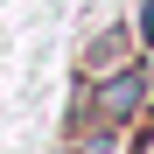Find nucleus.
<instances>
[{
  "mask_svg": "<svg viewBox=\"0 0 154 154\" xmlns=\"http://www.w3.org/2000/svg\"><path fill=\"white\" fill-rule=\"evenodd\" d=\"M133 98H140V77H119V84H112L105 98H98V112H112V119H119L126 105H133Z\"/></svg>",
  "mask_w": 154,
  "mask_h": 154,
  "instance_id": "1",
  "label": "nucleus"
},
{
  "mask_svg": "<svg viewBox=\"0 0 154 154\" xmlns=\"http://www.w3.org/2000/svg\"><path fill=\"white\" fill-rule=\"evenodd\" d=\"M105 63H126V35H119V28H112L105 42H98V56H91V70H105Z\"/></svg>",
  "mask_w": 154,
  "mask_h": 154,
  "instance_id": "2",
  "label": "nucleus"
}]
</instances>
